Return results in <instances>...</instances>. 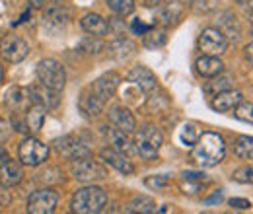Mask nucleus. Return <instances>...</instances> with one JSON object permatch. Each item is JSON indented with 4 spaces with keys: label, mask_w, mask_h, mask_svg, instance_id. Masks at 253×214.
<instances>
[{
    "label": "nucleus",
    "mask_w": 253,
    "mask_h": 214,
    "mask_svg": "<svg viewBox=\"0 0 253 214\" xmlns=\"http://www.w3.org/2000/svg\"><path fill=\"white\" fill-rule=\"evenodd\" d=\"M226 154V142L218 132H203L193 148V160L203 168L218 166Z\"/></svg>",
    "instance_id": "1"
},
{
    "label": "nucleus",
    "mask_w": 253,
    "mask_h": 214,
    "mask_svg": "<svg viewBox=\"0 0 253 214\" xmlns=\"http://www.w3.org/2000/svg\"><path fill=\"white\" fill-rule=\"evenodd\" d=\"M107 203V195L101 187H84L78 189L70 199V211L78 214H95L101 213Z\"/></svg>",
    "instance_id": "2"
},
{
    "label": "nucleus",
    "mask_w": 253,
    "mask_h": 214,
    "mask_svg": "<svg viewBox=\"0 0 253 214\" xmlns=\"http://www.w3.org/2000/svg\"><path fill=\"white\" fill-rule=\"evenodd\" d=\"M37 78L41 82V86L61 92L66 84V72L64 66L55 59H43L37 64Z\"/></svg>",
    "instance_id": "3"
},
{
    "label": "nucleus",
    "mask_w": 253,
    "mask_h": 214,
    "mask_svg": "<svg viewBox=\"0 0 253 214\" xmlns=\"http://www.w3.org/2000/svg\"><path fill=\"white\" fill-rule=\"evenodd\" d=\"M162 132H160L156 127L148 125L144 128H140L136 132V138H134V150L140 154L144 160H152L156 158V154L160 152L162 148Z\"/></svg>",
    "instance_id": "4"
},
{
    "label": "nucleus",
    "mask_w": 253,
    "mask_h": 214,
    "mask_svg": "<svg viewBox=\"0 0 253 214\" xmlns=\"http://www.w3.org/2000/svg\"><path fill=\"white\" fill-rule=\"evenodd\" d=\"M226 47H228V39L220 30H214V28L203 30L201 37H199V51L203 55L218 57L226 51Z\"/></svg>",
    "instance_id": "5"
},
{
    "label": "nucleus",
    "mask_w": 253,
    "mask_h": 214,
    "mask_svg": "<svg viewBox=\"0 0 253 214\" xmlns=\"http://www.w3.org/2000/svg\"><path fill=\"white\" fill-rule=\"evenodd\" d=\"M18 156L24 166H39L47 160L49 148H47V144H43L37 138H26L18 150Z\"/></svg>",
    "instance_id": "6"
},
{
    "label": "nucleus",
    "mask_w": 253,
    "mask_h": 214,
    "mask_svg": "<svg viewBox=\"0 0 253 214\" xmlns=\"http://www.w3.org/2000/svg\"><path fill=\"white\" fill-rule=\"evenodd\" d=\"M0 55L8 62H22L30 55V45L18 35H6L0 41Z\"/></svg>",
    "instance_id": "7"
},
{
    "label": "nucleus",
    "mask_w": 253,
    "mask_h": 214,
    "mask_svg": "<svg viewBox=\"0 0 253 214\" xmlns=\"http://www.w3.org/2000/svg\"><path fill=\"white\" fill-rule=\"evenodd\" d=\"M72 175L78 179V181H84V183H94L97 179H103L107 177V171L90 158H84V160H76L72 164Z\"/></svg>",
    "instance_id": "8"
},
{
    "label": "nucleus",
    "mask_w": 253,
    "mask_h": 214,
    "mask_svg": "<svg viewBox=\"0 0 253 214\" xmlns=\"http://www.w3.org/2000/svg\"><path fill=\"white\" fill-rule=\"evenodd\" d=\"M119 82H121V76H119V74H115V72H107V74L99 76L94 84H92L90 88H86V90L92 93L101 105H105L107 99L115 93L117 86H119Z\"/></svg>",
    "instance_id": "9"
},
{
    "label": "nucleus",
    "mask_w": 253,
    "mask_h": 214,
    "mask_svg": "<svg viewBox=\"0 0 253 214\" xmlns=\"http://www.w3.org/2000/svg\"><path fill=\"white\" fill-rule=\"evenodd\" d=\"M59 203V195L53 189L35 191L28 201V211L33 214H51Z\"/></svg>",
    "instance_id": "10"
},
{
    "label": "nucleus",
    "mask_w": 253,
    "mask_h": 214,
    "mask_svg": "<svg viewBox=\"0 0 253 214\" xmlns=\"http://www.w3.org/2000/svg\"><path fill=\"white\" fill-rule=\"evenodd\" d=\"M55 148L57 152L63 154L64 158L76 162V160H84V158H90V148L76 136H63V138H57L55 140Z\"/></svg>",
    "instance_id": "11"
},
{
    "label": "nucleus",
    "mask_w": 253,
    "mask_h": 214,
    "mask_svg": "<svg viewBox=\"0 0 253 214\" xmlns=\"http://www.w3.org/2000/svg\"><path fill=\"white\" fill-rule=\"evenodd\" d=\"M128 82L136 84L142 92H154L158 88V78L156 74L146 68V66H134L130 72H128Z\"/></svg>",
    "instance_id": "12"
},
{
    "label": "nucleus",
    "mask_w": 253,
    "mask_h": 214,
    "mask_svg": "<svg viewBox=\"0 0 253 214\" xmlns=\"http://www.w3.org/2000/svg\"><path fill=\"white\" fill-rule=\"evenodd\" d=\"M101 158L105 164H109L113 170H117L123 175H132L134 173V166L130 164V160L126 158V154H121L113 148H105L101 150Z\"/></svg>",
    "instance_id": "13"
},
{
    "label": "nucleus",
    "mask_w": 253,
    "mask_h": 214,
    "mask_svg": "<svg viewBox=\"0 0 253 214\" xmlns=\"http://www.w3.org/2000/svg\"><path fill=\"white\" fill-rule=\"evenodd\" d=\"M242 101V93L236 92V90H222V92L214 93L212 95V109L218 111V113H228L232 109H236V105Z\"/></svg>",
    "instance_id": "14"
},
{
    "label": "nucleus",
    "mask_w": 253,
    "mask_h": 214,
    "mask_svg": "<svg viewBox=\"0 0 253 214\" xmlns=\"http://www.w3.org/2000/svg\"><path fill=\"white\" fill-rule=\"evenodd\" d=\"M107 140H109V146L113 148V150H117V152L121 154H130L134 152V142L130 140V136H128V132L126 130H121V128H107Z\"/></svg>",
    "instance_id": "15"
},
{
    "label": "nucleus",
    "mask_w": 253,
    "mask_h": 214,
    "mask_svg": "<svg viewBox=\"0 0 253 214\" xmlns=\"http://www.w3.org/2000/svg\"><path fill=\"white\" fill-rule=\"evenodd\" d=\"M195 70L199 72V76L203 78H214L220 76L224 70V62L218 57H211V55H203L201 59L195 61Z\"/></svg>",
    "instance_id": "16"
},
{
    "label": "nucleus",
    "mask_w": 253,
    "mask_h": 214,
    "mask_svg": "<svg viewBox=\"0 0 253 214\" xmlns=\"http://www.w3.org/2000/svg\"><path fill=\"white\" fill-rule=\"evenodd\" d=\"M109 121L113 123V127L121 128V130H126V132H132L136 128V121H134V115L126 109V107H121V105H115L109 109Z\"/></svg>",
    "instance_id": "17"
},
{
    "label": "nucleus",
    "mask_w": 253,
    "mask_h": 214,
    "mask_svg": "<svg viewBox=\"0 0 253 214\" xmlns=\"http://www.w3.org/2000/svg\"><path fill=\"white\" fill-rule=\"evenodd\" d=\"M22 168L16 162H6L0 166V185L2 187H14L22 181Z\"/></svg>",
    "instance_id": "18"
},
{
    "label": "nucleus",
    "mask_w": 253,
    "mask_h": 214,
    "mask_svg": "<svg viewBox=\"0 0 253 214\" xmlns=\"http://www.w3.org/2000/svg\"><path fill=\"white\" fill-rule=\"evenodd\" d=\"M80 24H82V30L92 33L94 37H101V35H105L109 31V24L99 14H86Z\"/></svg>",
    "instance_id": "19"
},
{
    "label": "nucleus",
    "mask_w": 253,
    "mask_h": 214,
    "mask_svg": "<svg viewBox=\"0 0 253 214\" xmlns=\"http://www.w3.org/2000/svg\"><path fill=\"white\" fill-rule=\"evenodd\" d=\"M45 123V105L33 103L28 107V128L32 132H39Z\"/></svg>",
    "instance_id": "20"
},
{
    "label": "nucleus",
    "mask_w": 253,
    "mask_h": 214,
    "mask_svg": "<svg viewBox=\"0 0 253 214\" xmlns=\"http://www.w3.org/2000/svg\"><path fill=\"white\" fill-rule=\"evenodd\" d=\"M30 101H32V97H28V92L22 90V88H12V90H8V93H6V105L10 109H14V111L24 109Z\"/></svg>",
    "instance_id": "21"
},
{
    "label": "nucleus",
    "mask_w": 253,
    "mask_h": 214,
    "mask_svg": "<svg viewBox=\"0 0 253 214\" xmlns=\"http://www.w3.org/2000/svg\"><path fill=\"white\" fill-rule=\"evenodd\" d=\"M234 154L242 160H253V136H238L232 144Z\"/></svg>",
    "instance_id": "22"
},
{
    "label": "nucleus",
    "mask_w": 253,
    "mask_h": 214,
    "mask_svg": "<svg viewBox=\"0 0 253 214\" xmlns=\"http://www.w3.org/2000/svg\"><path fill=\"white\" fill-rule=\"evenodd\" d=\"M201 128L197 123H185L181 128H179V140L183 142V146H195V142L199 140L201 136Z\"/></svg>",
    "instance_id": "23"
},
{
    "label": "nucleus",
    "mask_w": 253,
    "mask_h": 214,
    "mask_svg": "<svg viewBox=\"0 0 253 214\" xmlns=\"http://www.w3.org/2000/svg\"><path fill=\"white\" fill-rule=\"evenodd\" d=\"M78 105H80V109L86 113V115H97L105 105H101L97 99H95L92 93L88 92V90H84L82 95H80V101H78Z\"/></svg>",
    "instance_id": "24"
},
{
    "label": "nucleus",
    "mask_w": 253,
    "mask_h": 214,
    "mask_svg": "<svg viewBox=\"0 0 253 214\" xmlns=\"http://www.w3.org/2000/svg\"><path fill=\"white\" fill-rule=\"evenodd\" d=\"M162 6V10H160V18L166 22V24H171L173 20H177L179 18V14H181V4L177 2V0H171V2H164V4H160Z\"/></svg>",
    "instance_id": "25"
},
{
    "label": "nucleus",
    "mask_w": 253,
    "mask_h": 214,
    "mask_svg": "<svg viewBox=\"0 0 253 214\" xmlns=\"http://www.w3.org/2000/svg\"><path fill=\"white\" fill-rule=\"evenodd\" d=\"M156 211V203L148 197H136L132 203H128L126 207V213H154Z\"/></svg>",
    "instance_id": "26"
},
{
    "label": "nucleus",
    "mask_w": 253,
    "mask_h": 214,
    "mask_svg": "<svg viewBox=\"0 0 253 214\" xmlns=\"http://www.w3.org/2000/svg\"><path fill=\"white\" fill-rule=\"evenodd\" d=\"M201 181H207V175L205 173H193V171H185L183 173V183H181V189L185 193H197Z\"/></svg>",
    "instance_id": "27"
},
{
    "label": "nucleus",
    "mask_w": 253,
    "mask_h": 214,
    "mask_svg": "<svg viewBox=\"0 0 253 214\" xmlns=\"http://www.w3.org/2000/svg\"><path fill=\"white\" fill-rule=\"evenodd\" d=\"M105 2L119 16H128L134 10V0H105Z\"/></svg>",
    "instance_id": "28"
},
{
    "label": "nucleus",
    "mask_w": 253,
    "mask_h": 214,
    "mask_svg": "<svg viewBox=\"0 0 253 214\" xmlns=\"http://www.w3.org/2000/svg\"><path fill=\"white\" fill-rule=\"evenodd\" d=\"M168 41V35L164 33V31H146L144 33V45L148 47V49H156V47H162L164 43Z\"/></svg>",
    "instance_id": "29"
},
{
    "label": "nucleus",
    "mask_w": 253,
    "mask_h": 214,
    "mask_svg": "<svg viewBox=\"0 0 253 214\" xmlns=\"http://www.w3.org/2000/svg\"><path fill=\"white\" fill-rule=\"evenodd\" d=\"M232 179H234V181H238V183L253 185V166L238 168V170L232 173Z\"/></svg>",
    "instance_id": "30"
},
{
    "label": "nucleus",
    "mask_w": 253,
    "mask_h": 214,
    "mask_svg": "<svg viewBox=\"0 0 253 214\" xmlns=\"http://www.w3.org/2000/svg\"><path fill=\"white\" fill-rule=\"evenodd\" d=\"M240 121L252 123L253 125V103H248V101H240L236 105V113H234Z\"/></svg>",
    "instance_id": "31"
},
{
    "label": "nucleus",
    "mask_w": 253,
    "mask_h": 214,
    "mask_svg": "<svg viewBox=\"0 0 253 214\" xmlns=\"http://www.w3.org/2000/svg\"><path fill=\"white\" fill-rule=\"evenodd\" d=\"M214 78H216V76H214ZM228 86H230V80H228V78H216V80L209 82L205 90L211 93V95H214V93H218V92H222V90H226Z\"/></svg>",
    "instance_id": "32"
},
{
    "label": "nucleus",
    "mask_w": 253,
    "mask_h": 214,
    "mask_svg": "<svg viewBox=\"0 0 253 214\" xmlns=\"http://www.w3.org/2000/svg\"><path fill=\"white\" fill-rule=\"evenodd\" d=\"M216 4H218V0H193V8L197 10V12H212L214 8H216Z\"/></svg>",
    "instance_id": "33"
},
{
    "label": "nucleus",
    "mask_w": 253,
    "mask_h": 214,
    "mask_svg": "<svg viewBox=\"0 0 253 214\" xmlns=\"http://www.w3.org/2000/svg\"><path fill=\"white\" fill-rule=\"evenodd\" d=\"M169 181V177L168 175H152V177H148L144 183L148 185V187H152V189H162V187H166Z\"/></svg>",
    "instance_id": "34"
},
{
    "label": "nucleus",
    "mask_w": 253,
    "mask_h": 214,
    "mask_svg": "<svg viewBox=\"0 0 253 214\" xmlns=\"http://www.w3.org/2000/svg\"><path fill=\"white\" fill-rule=\"evenodd\" d=\"M228 205L232 207V209H238V211H248V209H252V203L248 201V199H230L228 201Z\"/></svg>",
    "instance_id": "35"
},
{
    "label": "nucleus",
    "mask_w": 253,
    "mask_h": 214,
    "mask_svg": "<svg viewBox=\"0 0 253 214\" xmlns=\"http://www.w3.org/2000/svg\"><path fill=\"white\" fill-rule=\"evenodd\" d=\"M130 28H132L134 33H140V35H144L146 31L152 30L150 26H146V24H144V22H140V20H132V26H130Z\"/></svg>",
    "instance_id": "36"
},
{
    "label": "nucleus",
    "mask_w": 253,
    "mask_h": 214,
    "mask_svg": "<svg viewBox=\"0 0 253 214\" xmlns=\"http://www.w3.org/2000/svg\"><path fill=\"white\" fill-rule=\"evenodd\" d=\"M220 199H222V191H216V193H214V195H212L211 199H207L205 203H207V205H212V203H218Z\"/></svg>",
    "instance_id": "37"
},
{
    "label": "nucleus",
    "mask_w": 253,
    "mask_h": 214,
    "mask_svg": "<svg viewBox=\"0 0 253 214\" xmlns=\"http://www.w3.org/2000/svg\"><path fill=\"white\" fill-rule=\"evenodd\" d=\"M246 59L250 61V64H253V43H250V45L246 47Z\"/></svg>",
    "instance_id": "38"
},
{
    "label": "nucleus",
    "mask_w": 253,
    "mask_h": 214,
    "mask_svg": "<svg viewBox=\"0 0 253 214\" xmlns=\"http://www.w3.org/2000/svg\"><path fill=\"white\" fill-rule=\"evenodd\" d=\"M166 0H144V4L148 6V8H156V6H160V4H164Z\"/></svg>",
    "instance_id": "39"
},
{
    "label": "nucleus",
    "mask_w": 253,
    "mask_h": 214,
    "mask_svg": "<svg viewBox=\"0 0 253 214\" xmlns=\"http://www.w3.org/2000/svg\"><path fill=\"white\" fill-rule=\"evenodd\" d=\"M8 160H10V156H8V152H6V150H4L2 146H0V166H2V164H6Z\"/></svg>",
    "instance_id": "40"
},
{
    "label": "nucleus",
    "mask_w": 253,
    "mask_h": 214,
    "mask_svg": "<svg viewBox=\"0 0 253 214\" xmlns=\"http://www.w3.org/2000/svg\"><path fill=\"white\" fill-rule=\"evenodd\" d=\"M246 10H250V12H253V0H238Z\"/></svg>",
    "instance_id": "41"
},
{
    "label": "nucleus",
    "mask_w": 253,
    "mask_h": 214,
    "mask_svg": "<svg viewBox=\"0 0 253 214\" xmlns=\"http://www.w3.org/2000/svg\"><path fill=\"white\" fill-rule=\"evenodd\" d=\"M30 2H32V4H33V6H35V8H41L45 0H30Z\"/></svg>",
    "instance_id": "42"
},
{
    "label": "nucleus",
    "mask_w": 253,
    "mask_h": 214,
    "mask_svg": "<svg viewBox=\"0 0 253 214\" xmlns=\"http://www.w3.org/2000/svg\"><path fill=\"white\" fill-rule=\"evenodd\" d=\"M4 78V68H2V64H0V80Z\"/></svg>",
    "instance_id": "43"
},
{
    "label": "nucleus",
    "mask_w": 253,
    "mask_h": 214,
    "mask_svg": "<svg viewBox=\"0 0 253 214\" xmlns=\"http://www.w3.org/2000/svg\"><path fill=\"white\" fill-rule=\"evenodd\" d=\"M250 14H252V22H253V12H250Z\"/></svg>",
    "instance_id": "44"
}]
</instances>
